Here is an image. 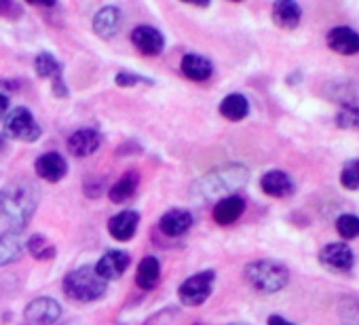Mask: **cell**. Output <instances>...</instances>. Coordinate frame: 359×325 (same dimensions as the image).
Masks as SVG:
<instances>
[{
  "label": "cell",
  "instance_id": "d6986e66",
  "mask_svg": "<svg viewBox=\"0 0 359 325\" xmlns=\"http://www.w3.org/2000/svg\"><path fill=\"white\" fill-rule=\"evenodd\" d=\"M260 186H262V191L269 197H277V199L287 197L294 191V184H292L290 176L283 174V172H269V174H264Z\"/></svg>",
  "mask_w": 359,
  "mask_h": 325
},
{
  "label": "cell",
  "instance_id": "2e32d148",
  "mask_svg": "<svg viewBox=\"0 0 359 325\" xmlns=\"http://www.w3.org/2000/svg\"><path fill=\"white\" fill-rule=\"evenodd\" d=\"M158 226H161V230H163L167 237H180V235H184V233L191 230V226H193V216H191V212H187V209H169V212L161 218Z\"/></svg>",
  "mask_w": 359,
  "mask_h": 325
},
{
  "label": "cell",
  "instance_id": "cb8c5ba5",
  "mask_svg": "<svg viewBox=\"0 0 359 325\" xmlns=\"http://www.w3.org/2000/svg\"><path fill=\"white\" fill-rule=\"evenodd\" d=\"M135 188H137V174H135V172H127V174L110 188L108 197H110L112 203H125V201H129V199L133 197Z\"/></svg>",
  "mask_w": 359,
  "mask_h": 325
},
{
  "label": "cell",
  "instance_id": "ba28073f",
  "mask_svg": "<svg viewBox=\"0 0 359 325\" xmlns=\"http://www.w3.org/2000/svg\"><path fill=\"white\" fill-rule=\"evenodd\" d=\"M319 260L323 266L338 270V272H346L353 268L355 264V254L351 247H346L344 243H330L319 251Z\"/></svg>",
  "mask_w": 359,
  "mask_h": 325
},
{
  "label": "cell",
  "instance_id": "4dcf8cb0",
  "mask_svg": "<svg viewBox=\"0 0 359 325\" xmlns=\"http://www.w3.org/2000/svg\"><path fill=\"white\" fill-rule=\"evenodd\" d=\"M357 120H359V114H357V110H353V108H344V110L338 114V125H340V127H355Z\"/></svg>",
  "mask_w": 359,
  "mask_h": 325
},
{
  "label": "cell",
  "instance_id": "e0dca14e",
  "mask_svg": "<svg viewBox=\"0 0 359 325\" xmlns=\"http://www.w3.org/2000/svg\"><path fill=\"white\" fill-rule=\"evenodd\" d=\"M243 209H245V201L241 197H237V195H229V197L220 199L218 205L214 207V220L220 226H229V224H233L235 220L241 218Z\"/></svg>",
  "mask_w": 359,
  "mask_h": 325
},
{
  "label": "cell",
  "instance_id": "484cf974",
  "mask_svg": "<svg viewBox=\"0 0 359 325\" xmlns=\"http://www.w3.org/2000/svg\"><path fill=\"white\" fill-rule=\"evenodd\" d=\"M34 64H36V74L41 78H57L60 72H62L60 62L51 53H41Z\"/></svg>",
  "mask_w": 359,
  "mask_h": 325
},
{
  "label": "cell",
  "instance_id": "d6a6232c",
  "mask_svg": "<svg viewBox=\"0 0 359 325\" xmlns=\"http://www.w3.org/2000/svg\"><path fill=\"white\" fill-rule=\"evenodd\" d=\"M7 110H9V97L5 93H0V118L7 116Z\"/></svg>",
  "mask_w": 359,
  "mask_h": 325
},
{
  "label": "cell",
  "instance_id": "d4e9b609",
  "mask_svg": "<svg viewBox=\"0 0 359 325\" xmlns=\"http://www.w3.org/2000/svg\"><path fill=\"white\" fill-rule=\"evenodd\" d=\"M28 251H30L36 260H41V262H47V260H53V258H55V247H53L43 235L30 237V241H28Z\"/></svg>",
  "mask_w": 359,
  "mask_h": 325
},
{
  "label": "cell",
  "instance_id": "e575fe53",
  "mask_svg": "<svg viewBox=\"0 0 359 325\" xmlns=\"http://www.w3.org/2000/svg\"><path fill=\"white\" fill-rule=\"evenodd\" d=\"M26 3L30 5H41V7H53L55 0H26Z\"/></svg>",
  "mask_w": 359,
  "mask_h": 325
},
{
  "label": "cell",
  "instance_id": "8d00e7d4",
  "mask_svg": "<svg viewBox=\"0 0 359 325\" xmlns=\"http://www.w3.org/2000/svg\"><path fill=\"white\" fill-rule=\"evenodd\" d=\"M233 325H245V323H233Z\"/></svg>",
  "mask_w": 359,
  "mask_h": 325
},
{
  "label": "cell",
  "instance_id": "44dd1931",
  "mask_svg": "<svg viewBox=\"0 0 359 325\" xmlns=\"http://www.w3.org/2000/svg\"><path fill=\"white\" fill-rule=\"evenodd\" d=\"M158 277H161V264L156 258L152 256H146L140 266H137V277H135V283L142 287V289H152L156 283H158Z\"/></svg>",
  "mask_w": 359,
  "mask_h": 325
},
{
  "label": "cell",
  "instance_id": "5bb4252c",
  "mask_svg": "<svg viewBox=\"0 0 359 325\" xmlns=\"http://www.w3.org/2000/svg\"><path fill=\"white\" fill-rule=\"evenodd\" d=\"M137 224H140V214L137 212H121L118 216L110 218L108 222V233L112 239L125 243V241H131L135 230H137Z\"/></svg>",
  "mask_w": 359,
  "mask_h": 325
},
{
  "label": "cell",
  "instance_id": "6da1fadb",
  "mask_svg": "<svg viewBox=\"0 0 359 325\" xmlns=\"http://www.w3.org/2000/svg\"><path fill=\"white\" fill-rule=\"evenodd\" d=\"M36 209V191L30 184H15L0 193V216L13 230L28 226Z\"/></svg>",
  "mask_w": 359,
  "mask_h": 325
},
{
  "label": "cell",
  "instance_id": "7c38bea8",
  "mask_svg": "<svg viewBox=\"0 0 359 325\" xmlns=\"http://www.w3.org/2000/svg\"><path fill=\"white\" fill-rule=\"evenodd\" d=\"M36 174L47 182H60L68 174V162L57 152H47L36 160Z\"/></svg>",
  "mask_w": 359,
  "mask_h": 325
},
{
  "label": "cell",
  "instance_id": "ffe728a7",
  "mask_svg": "<svg viewBox=\"0 0 359 325\" xmlns=\"http://www.w3.org/2000/svg\"><path fill=\"white\" fill-rule=\"evenodd\" d=\"M182 72H184L187 78L199 83V81H208L212 76L214 68H212V62L210 60L191 53V55H184L182 57Z\"/></svg>",
  "mask_w": 359,
  "mask_h": 325
},
{
  "label": "cell",
  "instance_id": "9c48e42d",
  "mask_svg": "<svg viewBox=\"0 0 359 325\" xmlns=\"http://www.w3.org/2000/svg\"><path fill=\"white\" fill-rule=\"evenodd\" d=\"M129 264H131V258H129L125 251L112 249V251H106V254L97 260L95 272H97L104 281H114V279L123 277V272L129 268Z\"/></svg>",
  "mask_w": 359,
  "mask_h": 325
},
{
  "label": "cell",
  "instance_id": "277c9868",
  "mask_svg": "<svg viewBox=\"0 0 359 325\" xmlns=\"http://www.w3.org/2000/svg\"><path fill=\"white\" fill-rule=\"evenodd\" d=\"M248 178V172L239 165H229V167H222V170H216L212 172L210 176L201 178L199 182V191L201 195H205L208 199L210 197H216V195H226L235 188H239Z\"/></svg>",
  "mask_w": 359,
  "mask_h": 325
},
{
  "label": "cell",
  "instance_id": "ac0fdd59",
  "mask_svg": "<svg viewBox=\"0 0 359 325\" xmlns=\"http://www.w3.org/2000/svg\"><path fill=\"white\" fill-rule=\"evenodd\" d=\"M273 22L283 28V30H292L300 24V7L294 3V0H275L273 5Z\"/></svg>",
  "mask_w": 359,
  "mask_h": 325
},
{
  "label": "cell",
  "instance_id": "8992f818",
  "mask_svg": "<svg viewBox=\"0 0 359 325\" xmlns=\"http://www.w3.org/2000/svg\"><path fill=\"white\" fill-rule=\"evenodd\" d=\"M7 135L22 139V141H36L41 137V127L36 125L32 112L28 108H15L5 123Z\"/></svg>",
  "mask_w": 359,
  "mask_h": 325
},
{
  "label": "cell",
  "instance_id": "74e56055",
  "mask_svg": "<svg viewBox=\"0 0 359 325\" xmlns=\"http://www.w3.org/2000/svg\"><path fill=\"white\" fill-rule=\"evenodd\" d=\"M235 3H239V0H235Z\"/></svg>",
  "mask_w": 359,
  "mask_h": 325
},
{
  "label": "cell",
  "instance_id": "4fadbf2b",
  "mask_svg": "<svg viewBox=\"0 0 359 325\" xmlns=\"http://www.w3.org/2000/svg\"><path fill=\"white\" fill-rule=\"evenodd\" d=\"M123 26V13L116 7H104L93 18V30L102 39H114L121 32Z\"/></svg>",
  "mask_w": 359,
  "mask_h": 325
},
{
  "label": "cell",
  "instance_id": "30bf717a",
  "mask_svg": "<svg viewBox=\"0 0 359 325\" xmlns=\"http://www.w3.org/2000/svg\"><path fill=\"white\" fill-rule=\"evenodd\" d=\"M131 43L144 55H158L163 51V47H165L163 34L152 26H137L131 32Z\"/></svg>",
  "mask_w": 359,
  "mask_h": 325
},
{
  "label": "cell",
  "instance_id": "f546056e",
  "mask_svg": "<svg viewBox=\"0 0 359 325\" xmlns=\"http://www.w3.org/2000/svg\"><path fill=\"white\" fill-rule=\"evenodd\" d=\"M114 83L118 85V87H131V85H140V83H150V81H144L142 76H137V74H129V72H118L116 74V78H114Z\"/></svg>",
  "mask_w": 359,
  "mask_h": 325
},
{
  "label": "cell",
  "instance_id": "1f68e13d",
  "mask_svg": "<svg viewBox=\"0 0 359 325\" xmlns=\"http://www.w3.org/2000/svg\"><path fill=\"white\" fill-rule=\"evenodd\" d=\"M0 15L15 20V18L22 15V9L13 3V0H0Z\"/></svg>",
  "mask_w": 359,
  "mask_h": 325
},
{
  "label": "cell",
  "instance_id": "4316f807",
  "mask_svg": "<svg viewBox=\"0 0 359 325\" xmlns=\"http://www.w3.org/2000/svg\"><path fill=\"white\" fill-rule=\"evenodd\" d=\"M336 230L342 239H357L359 237V218L353 214H344L336 220Z\"/></svg>",
  "mask_w": 359,
  "mask_h": 325
},
{
  "label": "cell",
  "instance_id": "83f0119b",
  "mask_svg": "<svg viewBox=\"0 0 359 325\" xmlns=\"http://www.w3.org/2000/svg\"><path fill=\"white\" fill-rule=\"evenodd\" d=\"M340 184L346 191H359V160H348L346 165L342 167L340 174Z\"/></svg>",
  "mask_w": 359,
  "mask_h": 325
},
{
  "label": "cell",
  "instance_id": "836d02e7",
  "mask_svg": "<svg viewBox=\"0 0 359 325\" xmlns=\"http://www.w3.org/2000/svg\"><path fill=\"white\" fill-rule=\"evenodd\" d=\"M269 325H292L287 319H283V317H279V314H271L269 317Z\"/></svg>",
  "mask_w": 359,
  "mask_h": 325
},
{
  "label": "cell",
  "instance_id": "d590c367",
  "mask_svg": "<svg viewBox=\"0 0 359 325\" xmlns=\"http://www.w3.org/2000/svg\"><path fill=\"white\" fill-rule=\"evenodd\" d=\"M182 3H189V5H197V7H208L210 0H182Z\"/></svg>",
  "mask_w": 359,
  "mask_h": 325
},
{
  "label": "cell",
  "instance_id": "3957f363",
  "mask_svg": "<svg viewBox=\"0 0 359 325\" xmlns=\"http://www.w3.org/2000/svg\"><path fill=\"white\" fill-rule=\"evenodd\" d=\"M245 279L254 289H258L262 293H275L287 285L290 272L281 262L256 260L245 266Z\"/></svg>",
  "mask_w": 359,
  "mask_h": 325
},
{
  "label": "cell",
  "instance_id": "8fae6325",
  "mask_svg": "<svg viewBox=\"0 0 359 325\" xmlns=\"http://www.w3.org/2000/svg\"><path fill=\"white\" fill-rule=\"evenodd\" d=\"M100 144H102V135L97 129H91V127L79 129L68 137V150L72 156H79V158L93 154L100 148Z\"/></svg>",
  "mask_w": 359,
  "mask_h": 325
},
{
  "label": "cell",
  "instance_id": "f1b7e54d",
  "mask_svg": "<svg viewBox=\"0 0 359 325\" xmlns=\"http://www.w3.org/2000/svg\"><path fill=\"white\" fill-rule=\"evenodd\" d=\"M342 321L346 325H359V304L355 302H344L342 304Z\"/></svg>",
  "mask_w": 359,
  "mask_h": 325
},
{
  "label": "cell",
  "instance_id": "52a82bcc",
  "mask_svg": "<svg viewBox=\"0 0 359 325\" xmlns=\"http://www.w3.org/2000/svg\"><path fill=\"white\" fill-rule=\"evenodd\" d=\"M26 319L32 323V325H53L60 314H62V306L53 300V298H36L32 300L28 306H26Z\"/></svg>",
  "mask_w": 359,
  "mask_h": 325
},
{
  "label": "cell",
  "instance_id": "603a6c76",
  "mask_svg": "<svg viewBox=\"0 0 359 325\" xmlns=\"http://www.w3.org/2000/svg\"><path fill=\"white\" fill-rule=\"evenodd\" d=\"M22 254H24V247H22L18 233H5L0 237V266H7L20 260Z\"/></svg>",
  "mask_w": 359,
  "mask_h": 325
},
{
  "label": "cell",
  "instance_id": "9a60e30c",
  "mask_svg": "<svg viewBox=\"0 0 359 325\" xmlns=\"http://www.w3.org/2000/svg\"><path fill=\"white\" fill-rule=\"evenodd\" d=\"M327 45L340 55H353L359 51V34L346 26H336L327 34Z\"/></svg>",
  "mask_w": 359,
  "mask_h": 325
},
{
  "label": "cell",
  "instance_id": "7a4b0ae2",
  "mask_svg": "<svg viewBox=\"0 0 359 325\" xmlns=\"http://www.w3.org/2000/svg\"><path fill=\"white\" fill-rule=\"evenodd\" d=\"M108 281H104L97 272L95 266H83L66 275L64 279V291L68 298L76 302H93L100 300L106 293Z\"/></svg>",
  "mask_w": 359,
  "mask_h": 325
},
{
  "label": "cell",
  "instance_id": "5b68a950",
  "mask_svg": "<svg viewBox=\"0 0 359 325\" xmlns=\"http://www.w3.org/2000/svg\"><path fill=\"white\" fill-rule=\"evenodd\" d=\"M214 279H216L214 270H203V272H197V275L189 277L182 285L177 287L180 302L187 304V306L203 304L210 298L212 289H214Z\"/></svg>",
  "mask_w": 359,
  "mask_h": 325
},
{
  "label": "cell",
  "instance_id": "7402d4cb",
  "mask_svg": "<svg viewBox=\"0 0 359 325\" xmlns=\"http://www.w3.org/2000/svg\"><path fill=\"white\" fill-rule=\"evenodd\" d=\"M220 112L229 120H243L248 116V112H250V104L241 93H231V95H226L222 99Z\"/></svg>",
  "mask_w": 359,
  "mask_h": 325
}]
</instances>
